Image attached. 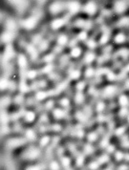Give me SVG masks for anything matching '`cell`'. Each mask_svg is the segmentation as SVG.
I'll return each instance as SVG.
<instances>
[{
  "label": "cell",
  "mask_w": 129,
  "mask_h": 170,
  "mask_svg": "<svg viewBox=\"0 0 129 170\" xmlns=\"http://www.w3.org/2000/svg\"><path fill=\"white\" fill-rule=\"evenodd\" d=\"M81 55V49L80 47H74L72 50H71V55L73 56V58H80Z\"/></svg>",
  "instance_id": "e0dca14e"
},
{
  "label": "cell",
  "mask_w": 129,
  "mask_h": 170,
  "mask_svg": "<svg viewBox=\"0 0 129 170\" xmlns=\"http://www.w3.org/2000/svg\"><path fill=\"white\" fill-rule=\"evenodd\" d=\"M58 42L59 45H65L67 42H68V38H67L66 36L64 35H61L58 36Z\"/></svg>",
  "instance_id": "f1b7e54d"
},
{
  "label": "cell",
  "mask_w": 129,
  "mask_h": 170,
  "mask_svg": "<svg viewBox=\"0 0 129 170\" xmlns=\"http://www.w3.org/2000/svg\"><path fill=\"white\" fill-rule=\"evenodd\" d=\"M83 163H84V158H83V156H78L77 159V166H81Z\"/></svg>",
  "instance_id": "d590c367"
},
{
  "label": "cell",
  "mask_w": 129,
  "mask_h": 170,
  "mask_svg": "<svg viewBox=\"0 0 129 170\" xmlns=\"http://www.w3.org/2000/svg\"><path fill=\"white\" fill-rule=\"evenodd\" d=\"M103 170H114V167L109 164V165H108V166H106V168H104Z\"/></svg>",
  "instance_id": "bcb514c9"
},
{
  "label": "cell",
  "mask_w": 129,
  "mask_h": 170,
  "mask_svg": "<svg viewBox=\"0 0 129 170\" xmlns=\"http://www.w3.org/2000/svg\"><path fill=\"white\" fill-rule=\"evenodd\" d=\"M77 85H78V86H77V88L78 90H82L84 87H85V83L82 82V81H81V82H80V83H78Z\"/></svg>",
  "instance_id": "7bdbcfd3"
},
{
  "label": "cell",
  "mask_w": 129,
  "mask_h": 170,
  "mask_svg": "<svg viewBox=\"0 0 129 170\" xmlns=\"http://www.w3.org/2000/svg\"><path fill=\"white\" fill-rule=\"evenodd\" d=\"M126 133V128L125 126H120L115 129L114 131V134L116 137H119V138H121L122 136H124V134Z\"/></svg>",
  "instance_id": "4fadbf2b"
},
{
  "label": "cell",
  "mask_w": 129,
  "mask_h": 170,
  "mask_svg": "<svg viewBox=\"0 0 129 170\" xmlns=\"http://www.w3.org/2000/svg\"><path fill=\"white\" fill-rule=\"evenodd\" d=\"M88 46L89 48H95L96 47V42H94V40H90L88 42Z\"/></svg>",
  "instance_id": "ee69618b"
},
{
  "label": "cell",
  "mask_w": 129,
  "mask_h": 170,
  "mask_svg": "<svg viewBox=\"0 0 129 170\" xmlns=\"http://www.w3.org/2000/svg\"><path fill=\"white\" fill-rule=\"evenodd\" d=\"M110 160H111L110 155L107 154L106 152L103 153V154H102L100 156H99L98 159H97V161L99 162V163L100 164V165H102V164H109Z\"/></svg>",
  "instance_id": "52a82bcc"
},
{
  "label": "cell",
  "mask_w": 129,
  "mask_h": 170,
  "mask_svg": "<svg viewBox=\"0 0 129 170\" xmlns=\"http://www.w3.org/2000/svg\"><path fill=\"white\" fill-rule=\"evenodd\" d=\"M78 37H80V39H81V40H84V39L87 37L86 33H85V32H81L80 35V36H78Z\"/></svg>",
  "instance_id": "b9f144b4"
},
{
  "label": "cell",
  "mask_w": 129,
  "mask_h": 170,
  "mask_svg": "<svg viewBox=\"0 0 129 170\" xmlns=\"http://www.w3.org/2000/svg\"><path fill=\"white\" fill-rule=\"evenodd\" d=\"M94 74H95V71H94L93 68H88V69L86 70V72H85V76L87 77H91L94 76Z\"/></svg>",
  "instance_id": "836d02e7"
},
{
  "label": "cell",
  "mask_w": 129,
  "mask_h": 170,
  "mask_svg": "<svg viewBox=\"0 0 129 170\" xmlns=\"http://www.w3.org/2000/svg\"><path fill=\"white\" fill-rule=\"evenodd\" d=\"M102 40H100V43L102 44H103V43H105V42H107L108 41V36H106V35H103L102 36Z\"/></svg>",
  "instance_id": "60d3db41"
},
{
  "label": "cell",
  "mask_w": 129,
  "mask_h": 170,
  "mask_svg": "<svg viewBox=\"0 0 129 170\" xmlns=\"http://www.w3.org/2000/svg\"><path fill=\"white\" fill-rule=\"evenodd\" d=\"M67 9L71 14H77L80 9V5L77 1H70L67 5Z\"/></svg>",
  "instance_id": "5b68a950"
},
{
  "label": "cell",
  "mask_w": 129,
  "mask_h": 170,
  "mask_svg": "<svg viewBox=\"0 0 129 170\" xmlns=\"http://www.w3.org/2000/svg\"><path fill=\"white\" fill-rule=\"evenodd\" d=\"M14 36V35L13 32L6 31L1 36V39H2V41H4V42H10L11 40H13Z\"/></svg>",
  "instance_id": "30bf717a"
},
{
  "label": "cell",
  "mask_w": 129,
  "mask_h": 170,
  "mask_svg": "<svg viewBox=\"0 0 129 170\" xmlns=\"http://www.w3.org/2000/svg\"><path fill=\"white\" fill-rule=\"evenodd\" d=\"M99 167H100V164L99 163V162L97 160L94 162H91L88 165L89 170H99Z\"/></svg>",
  "instance_id": "d4e9b609"
},
{
  "label": "cell",
  "mask_w": 129,
  "mask_h": 170,
  "mask_svg": "<svg viewBox=\"0 0 129 170\" xmlns=\"http://www.w3.org/2000/svg\"><path fill=\"white\" fill-rule=\"evenodd\" d=\"M38 1H40V2H43V1H45V0H38Z\"/></svg>",
  "instance_id": "f907efd6"
},
{
  "label": "cell",
  "mask_w": 129,
  "mask_h": 170,
  "mask_svg": "<svg viewBox=\"0 0 129 170\" xmlns=\"http://www.w3.org/2000/svg\"><path fill=\"white\" fill-rule=\"evenodd\" d=\"M80 71H74L72 74H71V77L72 78H74V79H77V78H78L80 77Z\"/></svg>",
  "instance_id": "74e56055"
},
{
  "label": "cell",
  "mask_w": 129,
  "mask_h": 170,
  "mask_svg": "<svg viewBox=\"0 0 129 170\" xmlns=\"http://www.w3.org/2000/svg\"><path fill=\"white\" fill-rule=\"evenodd\" d=\"M63 8H64V6L62 3L59 1H55V2L52 3L51 6H50V12H51V14H57L60 13L61 11L63 10Z\"/></svg>",
  "instance_id": "3957f363"
},
{
  "label": "cell",
  "mask_w": 129,
  "mask_h": 170,
  "mask_svg": "<svg viewBox=\"0 0 129 170\" xmlns=\"http://www.w3.org/2000/svg\"><path fill=\"white\" fill-rule=\"evenodd\" d=\"M24 118H25V121H26L32 122V121H35L36 115H35V113H33V112L30 111V112H27V113H26L25 116H24Z\"/></svg>",
  "instance_id": "ffe728a7"
},
{
  "label": "cell",
  "mask_w": 129,
  "mask_h": 170,
  "mask_svg": "<svg viewBox=\"0 0 129 170\" xmlns=\"http://www.w3.org/2000/svg\"><path fill=\"white\" fill-rule=\"evenodd\" d=\"M119 104L121 106V107H126L128 104H129V98L127 97L126 95L122 94L119 97Z\"/></svg>",
  "instance_id": "8fae6325"
},
{
  "label": "cell",
  "mask_w": 129,
  "mask_h": 170,
  "mask_svg": "<svg viewBox=\"0 0 129 170\" xmlns=\"http://www.w3.org/2000/svg\"><path fill=\"white\" fill-rule=\"evenodd\" d=\"M75 101H77V103H80L82 102V100L84 99V97H83V95L81 93H77L76 95V97H75Z\"/></svg>",
  "instance_id": "1f68e13d"
},
{
  "label": "cell",
  "mask_w": 129,
  "mask_h": 170,
  "mask_svg": "<svg viewBox=\"0 0 129 170\" xmlns=\"http://www.w3.org/2000/svg\"><path fill=\"white\" fill-rule=\"evenodd\" d=\"M99 140V134L97 132H90L87 135V140L89 143H95Z\"/></svg>",
  "instance_id": "5bb4252c"
},
{
  "label": "cell",
  "mask_w": 129,
  "mask_h": 170,
  "mask_svg": "<svg viewBox=\"0 0 129 170\" xmlns=\"http://www.w3.org/2000/svg\"><path fill=\"white\" fill-rule=\"evenodd\" d=\"M39 156H40V150L38 148H36V147H31V148L28 149L24 154V157L27 160H30V161L36 160Z\"/></svg>",
  "instance_id": "6da1fadb"
},
{
  "label": "cell",
  "mask_w": 129,
  "mask_h": 170,
  "mask_svg": "<svg viewBox=\"0 0 129 170\" xmlns=\"http://www.w3.org/2000/svg\"><path fill=\"white\" fill-rule=\"evenodd\" d=\"M126 70H127V71L129 72V64H128V65L126 66Z\"/></svg>",
  "instance_id": "c3c4849f"
},
{
  "label": "cell",
  "mask_w": 129,
  "mask_h": 170,
  "mask_svg": "<svg viewBox=\"0 0 129 170\" xmlns=\"http://www.w3.org/2000/svg\"><path fill=\"white\" fill-rule=\"evenodd\" d=\"M96 58V55H95L94 53H87L85 55V58H84V60H85L87 63H92V62Z\"/></svg>",
  "instance_id": "603a6c76"
},
{
  "label": "cell",
  "mask_w": 129,
  "mask_h": 170,
  "mask_svg": "<svg viewBox=\"0 0 129 170\" xmlns=\"http://www.w3.org/2000/svg\"><path fill=\"white\" fill-rule=\"evenodd\" d=\"M116 170H129V164L127 162H121L117 166Z\"/></svg>",
  "instance_id": "4dcf8cb0"
},
{
  "label": "cell",
  "mask_w": 129,
  "mask_h": 170,
  "mask_svg": "<svg viewBox=\"0 0 129 170\" xmlns=\"http://www.w3.org/2000/svg\"><path fill=\"white\" fill-rule=\"evenodd\" d=\"M64 20L63 19H60V18H57V19H55L54 21H52V23H51V26H52V29L54 30H58L59 29V28H61L63 25H64Z\"/></svg>",
  "instance_id": "9c48e42d"
},
{
  "label": "cell",
  "mask_w": 129,
  "mask_h": 170,
  "mask_svg": "<svg viewBox=\"0 0 129 170\" xmlns=\"http://www.w3.org/2000/svg\"><path fill=\"white\" fill-rule=\"evenodd\" d=\"M115 42L117 44H122V43H124L125 40H126V36L123 35V33H118V35L115 36Z\"/></svg>",
  "instance_id": "9a60e30c"
},
{
  "label": "cell",
  "mask_w": 129,
  "mask_h": 170,
  "mask_svg": "<svg viewBox=\"0 0 129 170\" xmlns=\"http://www.w3.org/2000/svg\"><path fill=\"white\" fill-rule=\"evenodd\" d=\"M105 108V104L102 101H99V102L97 104V111L98 112H102Z\"/></svg>",
  "instance_id": "d6a6232c"
},
{
  "label": "cell",
  "mask_w": 129,
  "mask_h": 170,
  "mask_svg": "<svg viewBox=\"0 0 129 170\" xmlns=\"http://www.w3.org/2000/svg\"><path fill=\"white\" fill-rule=\"evenodd\" d=\"M1 18H2V14H1V13H0V20H1Z\"/></svg>",
  "instance_id": "681fc988"
},
{
  "label": "cell",
  "mask_w": 129,
  "mask_h": 170,
  "mask_svg": "<svg viewBox=\"0 0 129 170\" xmlns=\"http://www.w3.org/2000/svg\"><path fill=\"white\" fill-rule=\"evenodd\" d=\"M28 77H29V78H33L36 77V72H33V71L29 72V75H28Z\"/></svg>",
  "instance_id": "f6af8a7d"
},
{
  "label": "cell",
  "mask_w": 129,
  "mask_h": 170,
  "mask_svg": "<svg viewBox=\"0 0 129 170\" xmlns=\"http://www.w3.org/2000/svg\"><path fill=\"white\" fill-rule=\"evenodd\" d=\"M36 23H37V19H36V17H35V16H31V17H28V18L21 21V25L27 30L33 29V28L36 27Z\"/></svg>",
  "instance_id": "7a4b0ae2"
},
{
  "label": "cell",
  "mask_w": 129,
  "mask_h": 170,
  "mask_svg": "<svg viewBox=\"0 0 129 170\" xmlns=\"http://www.w3.org/2000/svg\"><path fill=\"white\" fill-rule=\"evenodd\" d=\"M26 138L28 139V140H36V132L33 131V130H32V129H28L27 130V132H26Z\"/></svg>",
  "instance_id": "ac0fdd59"
},
{
  "label": "cell",
  "mask_w": 129,
  "mask_h": 170,
  "mask_svg": "<svg viewBox=\"0 0 129 170\" xmlns=\"http://www.w3.org/2000/svg\"><path fill=\"white\" fill-rule=\"evenodd\" d=\"M6 28L7 30L10 31V32H14L16 28V25H15V22L13 20V19H8L7 22H6Z\"/></svg>",
  "instance_id": "2e32d148"
},
{
  "label": "cell",
  "mask_w": 129,
  "mask_h": 170,
  "mask_svg": "<svg viewBox=\"0 0 129 170\" xmlns=\"http://www.w3.org/2000/svg\"><path fill=\"white\" fill-rule=\"evenodd\" d=\"M126 121H127V123L129 124V113H128V115H127V117H126Z\"/></svg>",
  "instance_id": "7dc6e473"
},
{
  "label": "cell",
  "mask_w": 129,
  "mask_h": 170,
  "mask_svg": "<svg viewBox=\"0 0 129 170\" xmlns=\"http://www.w3.org/2000/svg\"><path fill=\"white\" fill-rule=\"evenodd\" d=\"M26 170H42V169L39 165H30L27 167Z\"/></svg>",
  "instance_id": "f35d334b"
},
{
  "label": "cell",
  "mask_w": 129,
  "mask_h": 170,
  "mask_svg": "<svg viewBox=\"0 0 129 170\" xmlns=\"http://www.w3.org/2000/svg\"><path fill=\"white\" fill-rule=\"evenodd\" d=\"M8 87V81L6 79H0V89H5Z\"/></svg>",
  "instance_id": "e575fe53"
},
{
  "label": "cell",
  "mask_w": 129,
  "mask_h": 170,
  "mask_svg": "<svg viewBox=\"0 0 129 170\" xmlns=\"http://www.w3.org/2000/svg\"><path fill=\"white\" fill-rule=\"evenodd\" d=\"M18 62H19V64H21L22 66L26 65V63H27L26 58H25L24 55H20V56H19V58H18Z\"/></svg>",
  "instance_id": "8d00e7d4"
},
{
  "label": "cell",
  "mask_w": 129,
  "mask_h": 170,
  "mask_svg": "<svg viewBox=\"0 0 129 170\" xmlns=\"http://www.w3.org/2000/svg\"><path fill=\"white\" fill-rule=\"evenodd\" d=\"M110 143V139H109V137H104L102 140H100V143H99V144H100V146L102 147V148H106V147H107V145Z\"/></svg>",
  "instance_id": "83f0119b"
},
{
  "label": "cell",
  "mask_w": 129,
  "mask_h": 170,
  "mask_svg": "<svg viewBox=\"0 0 129 170\" xmlns=\"http://www.w3.org/2000/svg\"><path fill=\"white\" fill-rule=\"evenodd\" d=\"M113 158L117 162H121L124 161L125 154H124V152L121 150H116L115 153L113 154Z\"/></svg>",
  "instance_id": "ba28073f"
},
{
  "label": "cell",
  "mask_w": 129,
  "mask_h": 170,
  "mask_svg": "<svg viewBox=\"0 0 129 170\" xmlns=\"http://www.w3.org/2000/svg\"><path fill=\"white\" fill-rule=\"evenodd\" d=\"M114 9L117 14H122L126 10V3L123 0H119L115 3Z\"/></svg>",
  "instance_id": "8992f818"
},
{
  "label": "cell",
  "mask_w": 129,
  "mask_h": 170,
  "mask_svg": "<svg viewBox=\"0 0 129 170\" xmlns=\"http://www.w3.org/2000/svg\"><path fill=\"white\" fill-rule=\"evenodd\" d=\"M60 164H61V165H62L64 168H68L69 165L71 164L70 158H68V157H62V158H61V160H60Z\"/></svg>",
  "instance_id": "44dd1931"
},
{
  "label": "cell",
  "mask_w": 129,
  "mask_h": 170,
  "mask_svg": "<svg viewBox=\"0 0 129 170\" xmlns=\"http://www.w3.org/2000/svg\"><path fill=\"white\" fill-rule=\"evenodd\" d=\"M128 113H129V111H128V109L126 108V107H121V110H120L119 115H120V117H121V118H126V117H127Z\"/></svg>",
  "instance_id": "f546056e"
},
{
  "label": "cell",
  "mask_w": 129,
  "mask_h": 170,
  "mask_svg": "<svg viewBox=\"0 0 129 170\" xmlns=\"http://www.w3.org/2000/svg\"><path fill=\"white\" fill-rule=\"evenodd\" d=\"M54 116L55 118H58V120H60V118H63L65 116V112L62 109H55L54 111Z\"/></svg>",
  "instance_id": "7402d4cb"
},
{
  "label": "cell",
  "mask_w": 129,
  "mask_h": 170,
  "mask_svg": "<svg viewBox=\"0 0 129 170\" xmlns=\"http://www.w3.org/2000/svg\"><path fill=\"white\" fill-rule=\"evenodd\" d=\"M49 168L51 170H60V163L57 161H52L49 164Z\"/></svg>",
  "instance_id": "484cf974"
},
{
  "label": "cell",
  "mask_w": 129,
  "mask_h": 170,
  "mask_svg": "<svg viewBox=\"0 0 129 170\" xmlns=\"http://www.w3.org/2000/svg\"><path fill=\"white\" fill-rule=\"evenodd\" d=\"M50 140H51L50 137H48V136H44V137H42V139H40V140H39V145L41 147L47 146L50 143Z\"/></svg>",
  "instance_id": "cb8c5ba5"
},
{
  "label": "cell",
  "mask_w": 129,
  "mask_h": 170,
  "mask_svg": "<svg viewBox=\"0 0 129 170\" xmlns=\"http://www.w3.org/2000/svg\"><path fill=\"white\" fill-rule=\"evenodd\" d=\"M116 92V89L113 85H109L105 89H104V93L106 95V97H110V96H113L114 93Z\"/></svg>",
  "instance_id": "d6986e66"
},
{
  "label": "cell",
  "mask_w": 129,
  "mask_h": 170,
  "mask_svg": "<svg viewBox=\"0 0 129 170\" xmlns=\"http://www.w3.org/2000/svg\"><path fill=\"white\" fill-rule=\"evenodd\" d=\"M93 151H94V148L92 145H87L85 147V152L87 154H91V153H93Z\"/></svg>",
  "instance_id": "ab89813d"
},
{
  "label": "cell",
  "mask_w": 129,
  "mask_h": 170,
  "mask_svg": "<svg viewBox=\"0 0 129 170\" xmlns=\"http://www.w3.org/2000/svg\"><path fill=\"white\" fill-rule=\"evenodd\" d=\"M25 143V140H22L20 139H13V140H9V146L10 147H18L20 146L21 144H23Z\"/></svg>",
  "instance_id": "7c38bea8"
},
{
  "label": "cell",
  "mask_w": 129,
  "mask_h": 170,
  "mask_svg": "<svg viewBox=\"0 0 129 170\" xmlns=\"http://www.w3.org/2000/svg\"><path fill=\"white\" fill-rule=\"evenodd\" d=\"M115 151H116L115 145L111 144V143H109V144L107 145V147L105 148V152L107 153V154H109V155H113L114 153H115Z\"/></svg>",
  "instance_id": "4316f807"
},
{
  "label": "cell",
  "mask_w": 129,
  "mask_h": 170,
  "mask_svg": "<svg viewBox=\"0 0 129 170\" xmlns=\"http://www.w3.org/2000/svg\"><path fill=\"white\" fill-rule=\"evenodd\" d=\"M84 12L89 15H93L97 12V5L94 2H88L85 6H84Z\"/></svg>",
  "instance_id": "277c9868"
}]
</instances>
